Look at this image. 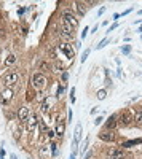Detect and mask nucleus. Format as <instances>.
<instances>
[{
  "instance_id": "c85d7f7f",
  "label": "nucleus",
  "mask_w": 142,
  "mask_h": 159,
  "mask_svg": "<svg viewBox=\"0 0 142 159\" xmlns=\"http://www.w3.org/2000/svg\"><path fill=\"white\" fill-rule=\"evenodd\" d=\"M38 153H40V156H42V158H45V154L48 153V147H46V145H45V147H40Z\"/></svg>"
},
{
  "instance_id": "a211bd4d",
  "label": "nucleus",
  "mask_w": 142,
  "mask_h": 159,
  "mask_svg": "<svg viewBox=\"0 0 142 159\" xmlns=\"http://www.w3.org/2000/svg\"><path fill=\"white\" fill-rule=\"evenodd\" d=\"M40 111H42V113H48V111H50V102H48V100H43V102H42Z\"/></svg>"
},
{
  "instance_id": "7c9ffc66",
  "label": "nucleus",
  "mask_w": 142,
  "mask_h": 159,
  "mask_svg": "<svg viewBox=\"0 0 142 159\" xmlns=\"http://www.w3.org/2000/svg\"><path fill=\"white\" fill-rule=\"evenodd\" d=\"M73 94H75V87L72 86V91H70V102H72V105L75 103V95Z\"/></svg>"
},
{
  "instance_id": "473e14b6",
  "label": "nucleus",
  "mask_w": 142,
  "mask_h": 159,
  "mask_svg": "<svg viewBox=\"0 0 142 159\" xmlns=\"http://www.w3.org/2000/svg\"><path fill=\"white\" fill-rule=\"evenodd\" d=\"M102 121H104V118H102V116H98V118L94 119V124H96V126H99V124H102Z\"/></svg>"
},
{
  "instance_id": "f3484780",
  "label": "nucleus",
  "mask_w": 142,
  "mask_h": 159,
  "mask_svg": "<svg viewBox=\"0 0 142 159\" xmlns=\"http://www.w3.org/2000/svg\"><path fill=\"white\" fill-rule=\"evenodd\" d=\"M141 143H142V139L129 140V142H123L122 145H120V148H122V150H125V148H131V147H136V145H141Z\"/></svg>"
},
{
  "instance_id": "20e7f679",
  "label": "nucleus",
  "mask_w": 142,
  "mask_h": 159,
  "mask_svg": "<svg viewBox=\"0 0 142 159\" xmlns=\"http://www.w3.org/2000/svg\"><path fill=\"white\" fill-rule=\"evenodd\" d=\"M62 22L72 26L73 29L78 27V19H77V16L73 14L72 11H64V13H62Z\"/></svg>"
},
{
  "instance_id": "6ab92c4d",
  "label": "nucleus",
  "mask_w": 142,
  "mask_h": 159,
  "mask_svg": "<svg viewBox=\"0 0 142 159\" xmlns=\"http://www.w3.org/2000/svg\"><path fill=\"white\" fill-rule=\"evenodd\" d=\"M109 41H110V38H109V37H106V38H102L101 41H99V43L96 45V49H102V48L106 46V45L109 43Z\"/></svg>"
},
{
  "instance_id": "0eeeda50",
  "label": "nucleus",
  "mask_w": 142,
  "mask_h": 159,
  "mask_svg": "<svg viewBox=\"0 0 142 159\" xmlns=\"http://www.w3.org/2000/svg\"><path fill=\"white\" fill-rule=\"evenodd\" d=\"M38 123H40V119H38V116L34 113V115H30L27 118V121H26V127H27V132H34L37 129V126H38Z\"/></svg>"
},
{
  "instance_id": "4c0bfd02",
  "label": "nucleus",
  "mask_w": 142,
  "mask_h": 159,
  "mask_svg": "<svg viewBox=\"0 0 142 159\" xmlns=\"http://www.w3.org/2000/svg\"><path fill=\"white\" fill-rule=\"evenodd\" d=\"M72 118H73V113H72V110H69V115H67V119H69V123H72Z\"/></svg>"
},
{
  "instance_id": "c9c22d12",
  "label": "nucleus",
  "mask_w": 142,
  "mask_h": 159,
  "mask_svg": "<svg viewBox=\"0 0 142 159\" xmlns=\"http://www.w3.org/2000/svg\"><path fill=\"white\" fill-rule=\"evenodd\" d=\"M88 32H89V29H88V27H85V30L81 32V38H86V35H88Z\"/></svg>"
},
{
  "instance_id": "bb28decb",
  "label": "nucleus",
  "mask_w": 142,
  "mask_h": 159,
  "mask_svg": "<svg viewBox=\"0 0 142 159\" xmlns=\"http://www.w3.org/2000/svg\"><path fill=\"white\" fill-rule=\"evenodd\" d=\"M89 53H91V49H89V48H86V49H85V53H83V54H81V64H85V60L88 59Z\"/></svg>"
},
{
  "instance_id": "aec40b11",
  "label": "nucleus",
  "mask_w": 142,
  "mask_h": 159,
  "mask_svg": "<svg viewBox=\"0 0 142 159\" xmlns=\"http://www.w3.org/2000/svg\"><path fill=\"white\" fill-rule=\"evenodd\" d=\"M15 62H16V56L15 54L7 56V59H5V64H7V65H11V64H15Z\"/></svg>"
},
{
  "instance_id": "cd10ccee",
  "label": "nucleus",
  "mask_w": 142,
  "mask_h": 159,
  "mask_svg": "<svg viewBox=\"0 0 142 159\" xmlns=\"http://www.w3.org/2000/svg\"><path fill=\"white\" fill-rule=\"evenodd\" d=\"M122 53H123V54H126V56L129 54V53H131V45H123V46H122Z\"/></svg>"
},
{
  "instance_id": "f8f14e48",
  "label": "nucleus",
  "mask_w": 142,
  "mask_h": 159,
  "mask_svg": "<svg viewBox=\"0 0 142 159\" xmlns=\"http://www.w3.org/2000/svg\"><path fill=\"white\" fill-rule=\"evenodd\" d=\"M117 118H118V115H110L109 118H107V121H106V127H104V129L115 131V127L118 126V124H117Z\"/></svg>"
},
{
  "instance_id": "b1692460",
  "label": "nucleus",
  "mask_w": 142,
  "mask_h": 159,
  "mask_svg": "<svg viewBox=\"0 0 142 159\" xmlns=\"http://www.w3.org/2000/svg\"><path fill=\"white\" fill-rule=\"evenodd\" d=\"M107 97V89H99L98 91V100H104Z\"/></svg>"
},
{
  "instance_id": "39448f33",
  "label": "nucleus",
  "mask_w": 142,
  "mask_h": 159,
  "mask_svg": "<svg viewBox=\"0 0 142 159\" xmlns=\"http://www.w3.org/2000/svg\"><path fill=\"white\" fill-rule=\"evenodd\" d=\"M18 81H19V73H18V72H8V73L3 76V83L7 87L16 84Z\"/></svg>"
},
{
  "instance_id": "37998d69",
  "label": "nucleus",
  "mask_w": 142,
  "mask_h": 159,
  "mask_svg": "<svg viewBox=\"0 0 142 159\" xmlns=\"http://www.w3.org/2000/svg\"><path fill=\"white\" fill-rule=\"evenodd\" d=\"M10 159H18V156L15 154V153H13V154H10Z\"/></svg>"
},
{
  "instance_id": "a19ab883",
  "label": "nucleus",
  "mask_w": 142,
  "mask_h": 159,
  "mask_svg": "<svg viewBox=\"0 0 142 159\" xmlns=\"http://www.w3.org/2000/svg\"><path fill=\"white\" fill-rule=\"evenodd\" d=\"M77 154H78V153H73V151H72V153H70V158H69V159H77Z\"/></svg>"
},
{
  "instance_id": "2f4dec72",
  "label": "nucleus",
  "mask_w": 142,
  "mask_h": 159,
  "mask_svg": "<svg viewBox=\"0 0 142 159\" xmlns=\"http://www.w3.org/2000/svg\"><path fill=\"white\" fill-rule=\"evenodd\" d=\"M118 26H120V24H118V22H114V24H112V26H110L109 29H107V32H114L115 29H118Z\"/></svg>"
},
{
  "instance_id": "9d476101",
  "label": "nucleus",
  "mask_w": 142,
  "mask_h": 159,
  "mask_svg": "<svg viewBox=\"0 0 142 159\" xmlns=\"http://www.w3.org/2000/svg\"><path fill=\"white\" fill-rule=\"evenodd\" d=\"M56 137H59V139H62L65 134V121L62 118H57L56 119Z\"/></svg>"
},
{
  "instance_id": "72a5a7b5",
  "label": "nucleus",
  "mask_w": 142,
  "mask_h": 159,
  "mask_svg": "<svg viewBox=\"0 0 142 159\" xmlns=\"http://www.w3.org/2000/svg\"><path fill=\"white\" fill-rule=\"evenodd\" d=\"M131 11H133V8H128V10H126V11L120 13V16H122V18H123V16H128V14H129V13H131Z\"/></svg>"
},
{
  "instance_id": "ea45409f",
  "label": "nucleus",
  "mask_w": 142,
  "mask_h": 159,
  "mask_svg": "<svg viewBox=\"0 0 142 159\" xmlns=\"http://www.w3.org/2000/svg\"><path fill=\"white\" fill-rule=\"evenodd\" d=\"M91 158H93V151H88L85 154V159H91Z\"/></svg>"
},
{
  "instance_id": "79ce46f5",
  "label": "nucleus",
  "mask_w": 142,
  "mask_h": 159,
  "mask_svg": "<svg viewBox=\"0 0 142 159\" xmlns=\"http://www.w3.org/2000/svg\"><path fill=\"white\" fill-rule=\"evenodd\" d=\"M112 18H114V21H117V19H118V18H122V16H120V13H115V14H114V16H112Z\"/></svg>"
},
{
  "instance_id": "49530a36",
  "label": "nucleus",
  "mask_w": 142,
  "mask_h": 159,
  "mask_svg": "<svg viewBox=\"0 0 142 159\" xmlns=\"http://www.w3.org/2000/svg\"><path fill=\"white\" fill-rule=\"evenodd\" d=\"M104 159H110V158H107V156H106V158H104Z\"/></svg>"
},
{
  "instance_id": "4be33fe9",
  "label": "nucleus",
  "mask_w": 142,
  "mask_h": 159,
  "mask_svg": "<svg viewBox=\"0 0 142 159\" xmlns=\"http://www.w3.org/2000/svg\"><path fill=\"white\" fill-rule=\"evenodd\" d=\"M50 148H51V156H53V158H56V156H57V145H56V142H51Z\"/></svg>"
},
{
  "instance_id": "c03bdc74",
  "label": "nucleus",
  "mask_w": 142,
  "mask_h": 159,
  "mask_svg": "<svg viewBox=\"0 0 142 159\" xmlns=\"http://www.w3.org/2000/svg\"><path fill=\"white\" fill-rule=\"evenodd\" d=\"M136 32H139V34H142V26H141V27H137V30H136Z\"/></svg>"
},
{
  "instance_id": "4468645a",
  "label": "nucleus",
  "mask_w": 142,
  "mask_h": 159,
  "mask_svg": "<svg viewBox=\"0 0 142 159\" xmlns=\"http://www.w3.org/2000/svg\"><path fill=\"white\" fill-rule=\"evenodd\" d=\"M75 8H77L78 16H85L86 11H88V7H86V3H83V2H75Z\"/></svg>"
},
{
  "instance_id": "6e6552de",
  "label": "nucleus",
  "mask_w": 142,
  "mask_h": 159,
  "mask_svg": "<svg viewBox=\"0 0 142 159\" xmlns=\"http://www.w3.org/2000/svg\"><path fill=\"white\" fill-rule=\"evenodd\" d=\"M107 158L110 159H126V154L122 148H110L107 150Z\"/></svg>"
},
{
  "instance_id": "9b49d317",
  "label": "nucleus",
  "mask_w": 142,
  "mask_h": 159,
  "mask_svg": "<svg viewBox=\"0 0 142 159\" xmlns=\"http://www.w3.org/2000/svg\"><path fill=\"white\" fill-rule=\"evenodd\" d=\"M59 49H62V53L65 54V57H67V59H73L75 51L72 49V46H70L69 43H61V45H59Z\"/></svg>"
},
{
  "instance_id": "f03ea898",
  "label": "nucleus",
  "mask_w": 142,
  "mask_h": 159,
  "mask_svg": "<svg viewBox=\"0 0 142 159\" xmlns=\"http://www.w3.org/2000/svg\"><path fill=\"white\" fill-rule=\"evenodd\" d=\"M131 123H134V121H133V113H131V111L125 110V111H122V113L118 115V118H117V124H118V126L126 127V126H129Z\"/></svg>"
},
{
  "instance_id": "412c9836",
  "label": "nucleus",
  "mask_w": 142,
  "mask_h": 159,
  "mask_svg": "<svg viewBox=\"0 0 142 159\" xmlns=\"http://www.w3.org/2000/svg\"><path fill=\"white\" fill-rule=\"evenodd\" d=\"M64 91H65V86H64V83H61L56 89V97H61V95L64 94Z\"/></svg>"
},
{
  "instance_id": "423d86ee",
  "label": "nucleus",
  "mask_w": 142,
  "mask_h": 159,
  "mask_svg": "<svg viewBox=\"0 0 142 159\" xmlns=\"http://www.w3.org/2000/svg\"><path fill=\"white\" fill-rule=\"evenodd\" d=\"M29 116H30V108H29L27 105H21V107L18 108V111H16L18 121H21V123H26Z\"/></svg>"
},
{
  "instance_id": "393cba45",
  "label": "nucleus",
  "mask_w": 142,
  "mask_h": 159,
  "mask_svg": "<svg viewBox=\"0 0 142 159\" xmlns=\"http://www.w3.org/2000/svg\"><path fill=\"white\" fill-rule=\"evenodd\" d=\"M38 127H40L42 134H48V127H46V123H45V121H40V123H38Z\"/></svg>"
},
{
  "instance_id": "58836bf2",
  "label": "nucleus",
  "mask_w": 142,
  "mask_h": 159,
  "mask_svg": "<svg viewBox=\"0 0 142 159\" xmlns=\"http://www.w3.org/2000/svg\"><path fill=\"white\" fill-rule=\"evenodd\" d=\"M26 13V8H19V10H18V16H22Z\"/></svg>"
},
{
  "instance_id": "a18cd8bd",
  "label": "nucleus",
  "mask_w": 142,
  "mask_h": 159,
  "mask_svg": "<svg viewBox=\"0 0 142 159\" xmlns=\"http://www.w3.org/2000/svg\"><path fill=\"white\" fill-rule=\"evenodd\" d=\"M139 14H142V10H139Z\"/></svg>"
},
{
  "instance_id": "c756f323",
  "label": "nucleus",
  "mask_w": 142,
  "mask_h": 159,
  "mask_svg": "<svg viewBox=\"0 0 142 159\" xmlns=\"http://www.w3.org/2000/svg\"><path fill=\"white\" fill-rule=\"evenodd\" d=\"M69 80V72H62V75H61V81L62 83H65Z\"/></svg>"
},
{
  "instance_id": "f257e3e1",
  "label": "nucleus",
  "mask_w": 142,
  "mask_h": 159,
  "mask_svg": "<svg viewBox=\"0 0 142 159\" xmlns=\"http://www.w3.org/2000/svg\"><path fill=\"white\" fill-rule=\"evenodd\" d=\"M46 83H48V80H46V76L43 75V73H40V72H37V73H34L32 75V80H30V84H32L34 89H37V91H40V89H43L45 86H46Z\"/></svg>"
},
{
  "instance_id": "de8ad7c7",
  "label": "nucleus",
  "mask_w": 142,
  "mask_h": 159,
  "mask_svg": "<svg viewBox=\"0 0 142 159\" xmlns=\"http://www.w3.org/2000/svg\"><path fill=\"white\" fill-rule=\"evenodd\" d=\"M141 38H142V35H141Z\"/></svg>"
},
{
  "instance_id": "1a4fd4ad",
  "label": "nucleus",
  "mask_w": 142,
  "mask_h": 159,
  "mask_svg": "<svg viewBox=\"0 0 142 159\" xmlns=\"http://www.w3.org/2000/svg\"><path fill=\"white\" fill-rule=\"evenodd\" d=\"M73 30H75V29H73L72 26L62 22V26H61V35L64 37L65 40H73V34H75Z\"/></svg>"
},
{
  "instance_id": "2eb2a0df",
  "label": "nucleus",
  "mask_w": 142,
  "mask_h": 159,
  "mask_svg": "<svg viewBox=\"0 0 142 159\" xmlns=\"http://www.w3.org/2000/svg\"><path fill=\"white\" fill-rule=\"evenodd\" d=\"M133 121L137 126H142V108H137L133 111Z\"/></svg>"
},
{
  "instance_id": "dca6fc26",
  "label": "nucleus",
  "mask_w": 142,
  "mask_h": 159,
  "mask_svg": "<svg viewBox=\"0 0 142 159\" xmlns=\"http://www.w3.org/2000/svg\"><path fill=\"white\" fill-rule=\"evenodd\" d=\"M81 135H83V127H81V124H77V127H75V131H73V142L80 143Z\"/></svg>"
},
{
  "instance_id": "f704fd0d",
  "label": "nucleus",
  "mask_w": 142,
  "mask_h": 159,
  "mask_svg": "<svg viewBox=\"0 0 142 159\" xmlns=\"http://www.w3.org/2000/svg\"><path fill=\"white\" fill-rule=\"evenodd\" d=\"M54 137H56V132H53V131H48V139H50V140H53Z\"/></svg>"
},
{
  "instance_id": "e433bc0d",
  "label": "nucleus",
  "mask_w": 142,
  "mask_h": 159,
  "mask_svg": "<svg viewBox=\"0 0 142 159\" xmlns=\"http://www.w3.org/2000/svg\"><path fill=\"white\" fill-rule=\"evenodd\" d=\"M104 13H106V7H101L99 8V11H98V16H102Z\"/></svg>"
},
{
  "instance_id": "7ed1b4c3",
  "label": "nucleus",
  "mask_w": 142,
  "mask_h": 159,
  "mask_svg": "<svg viewBox=\"0 0 142 159\" xmlns=\"http://www.w3.org/2000/svg\"><path fill=\"white\" fill-rule=\"evenodd\" d=\"M99 140H102V142L106 143H112L115 142V139H117V134H115V131H110V129H104V131H101L98 134Z\"/></svg>"
},
{
  "instance_id": "5701e85b",
  "label": "nucleus",
  "mask_w": 142,
  "mask_h": 159,
  "mask_svg": "<svg viewBox=\"0 0 142 159\" xmlns=\"http://www.w3.org/2000/svg\"><path fill=\"white\" fill-rule=\"evenodd\" d=\"M50 68H51L50 64H46V62H42L40 64V73H43V75H45V72H48Z\"/></svg>"
},
{
  "instance_id": "ddd939ff",
  "label": "nucleus",
  "mask_w": 142,
  "mask_h": 159,
  "mask_svg": "<svg viewBox=\"0 0 142 159\" xmlns=\"http://www.w3.org/2000/svg\"><path fill=\"white\" fill-rule=\"evenodd\" d=\"M11 99H13V91L10 87H7V89L2 92V103H3V105H8V103L11 102Z\"/></svg>"
},
{
  "instance_id": "a878e982",
  "label": "nucleus",
  "mask_w": 142,
  "mask_h": 159,
  "mask_svg": "<svg viewBox=\"0 0 142 159\" xmlns=\"http://www.w3.org/2000/svg\"><path fill=\"white\" fill-rule=\"evenodd\" d=\"M88 145H89V139H85V142H83V145H81V148H80V153L83 156H85V151L88 150Z\"/></svg>"
}]
</instances>
